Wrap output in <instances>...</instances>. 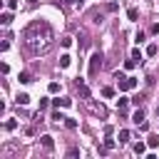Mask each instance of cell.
Returning a JSON list of instances; mask_svg holds the SVG:
<instances>
[{
	"instance_id": "13",
	"label": "cell",
	"mask_w": 159,
	"mask_h": 159,
	"mask_svg": "<svg viewBox=\"0 0 159 159\" xmlns=\"http://www.w3.org/2000/svg\"><path fill=\"white\" fill-rule=\"evenodd\" d=\"M17 80H20L22 84H27V82H32V75H30V72H20V75H17Z\"/></svg>"
},
{
	"instance_id": "20",
	"label": "cell",
	"mask_w": 159,
	"mask_h": 159,
	"mask_svg": "<svg viewBox=\"0 0 159 159\" xmlns=\"http://www.w3.org/2000/svg\"><path fill=\"white\" fill-rule=\"evenodd\" d=\"M102 97H114V87H102Z\"/></svg>"
},
{
	"instance_id": "12",
	"label": "cell",
	"mask_w": 159,
	"mask_h": 159,
	"mask_svg": "<svg viewBox=\"0 0 159 159\" xmlns=\"http://www.w3.org/2000/svg\"><path fill=\"white\" fill-rule=\"evenodd\" d=\"M147 144H149V149H157V147H159V134H152V137L147 139Z\"/></svg>"
},
{
	"instance_id": "28",
	"label": "cell",
	"mask_w": 159,
	"mask_h": 159,
	"mask_svg": "<svg viewBox=\"0 0 159 159\" xmlns=\"http://www.w3.org/2000/svg\"><path fill=\"white\" fill-rule=\"evenodd\" d=\"M149 32H152V35H157V32H159V22H154V25L149 27Z\"/></svg>"
},
{
	"instance_id": "31",
	"label": "cell",
	"mask_w": 159,
	"mask_h": 159,
	"mask_svg": "<svg viewBox=\"0 0 159 159\" xmlns=\"http://www.w3.org/2000/svg\"><path fill=\"white\" fill-rule=\"evenodd\" d=\"M157 114H159V107H157Z\"/></svg>"
},
{
	"instance_id": "2",
	"label": "cell",
	"mask_w": 159,
	"mask_h": 159,
	"mask_svg": "<svg viewBox=\"0 0 159 159\" xmlns=\"http://www.w3.org/2000/svg\"><path fill=\"white\" fill-rule=\"evenodd\" d=\"M102 52H94L92 57H89V77H97V72L102 70Z\"/></svg>"
},
{
	"instance_id": "17",
	"label": "cell",
	"mask_w": 159,
	"mask_h": 159,
	"mask_svg": "<svg viewBox=\"0 0 159 159\" xmlns=\"http://www.w3.org/2000/svg\"><path fill=\"white\" fill-rule=\"evenodd\" d=\"M0 22H2V25H10V22H12V15H10V12H2V15H0Z\"/></svg>"
},
{
	"instance_id": "8",
	"label": "cell",
	"mask_w": 159,
	"mask_h": 159,
	"mask_svg": "<svg viewBox=\"0 0 159 159\" xmlns=\"http://www.w3.org/2000/svg\"><path fill=\"white\" fill-rule=\"evenodd\" d=\"M132 122H134V124H139V122H144V109H142V107H139V109H137V112L132 114Z\"/></svg>"
},
{
	"instance_id": "18",
	"label": "cell",
	"mask_w": 159,
	"mask_h": 159,
	"mask_svg": "<svg viewBox=\"0 0 159 159\" xmlns=\"http://www.w3.org/2000/svg\"><path fill=\"white\" fill-rule=\"evenodd\" d=\"M70 62H72L70 55H62V57H60V67H70Z\"/></svg>"
},
{
	"instance_id": "25",
	"label": "cell",
	"mask_w": 159,
	"mask_h": 159,
	"mask_svg": "<svg viewBox=\"0 0 159 159\" xmlns=\"http://www.w3.org/2000/svg\"><path fill=\"white\" fill-rule=\"evenodd\" d=\"M52 119H55V122H65V114H62V112H52Z\"/></svg>"
},
{
	"instance_id": "22",
	"label": "cell",
	"mask_w": 159,
	"mask_h": 159,
	"mask_svg": "<svg viewBox=\"0 0 159 159\" xmlns=\"http://www.w3.org/2000/svg\"><path fill=\"white\" fill-rule=\"evenodd\" d=\"M132 57H134L137 62H142V50H139V47H134V50H132Z\"/></svg>"
},
{
	"instance_id": "6",
	"label": "cell",
	"mask_w": 159,
	"mask_h": 159,
	"mask_svg": "<svg viewBox=\"0 0 159 159\" xmlns=\"http://www.w3.org/2000/svg\"><path fill=\"white\" fill-rule=\"evenodd\" d=\"M52 104H55V107H70L72 99H70V97H57V99H52Z\"/></svg>"
},
{
	"instance_id": "14",
	"label": "cell",
	"mask_w": 159,
	"mask_h": 159,
	"mask_svg": "<svg viewBox=\"0 0 159 159\" xmlns=\"http://www.w3.org/2000/svg\"><path fill=\"white\" fill-rule=\"evenodd\" d=\"M104 147H107V152H112V149L117 147V142H114V139H112V137L107 134V137H104Z\"/></svg>"
},
{
	"instance_id": "29",
	"label": "cell",
	"mask_w": 159,
	"mask_h": 159,
	"mask_svg": "<svg viewBox=\"0 0 159 159\" xmlns=\"http://www.w3.org/2000/svg\"><path fill=\"white\" fill-rule=\"evenodd\" d=\"M65 2H70V5H82V0H65Z\"/></svg>"
},
{
	"instance_id": "30",
	"label": "cell",
	"mask_w": 159,
	"mask_h": 159,
	"mask_svg": "<svg viewBox=\"0 0 159 159\" xmlns=\"http://www.w3.org/2000/svg\"><path fill=\"white\" fill-rule=\"evenodd\" d=\"M35 2H37V0H30V5H35Z\"/></svg>"
},
{
	"instance_id": "7",
	"label": "cell",
	"mask_w": 159,
	"mask_h": 159,
	"mask_svg": "<svg viewBox=\"0 0 159 159\" xmlns=\"http://www.w3.org/2000/svg\"><path fill=\"white\" fill-rule=\"evenodd\" d=\"M127 107H129V99H127V97H119V99H117V109H119V114H124Z\"/></svg>"
},
{
	"instance_id": "1",
	"label": "cell",
	"mask_w": 159,
	"mask_h": 159,
	"mask_svg": "<svg viewBox=\"0 0 159 159\" xmlns=\"http://www.w3.org/2000/svg\"><path fill=\"white\" fill-rule=\"evenodd\" d=\"M52 40H55V30L47 20H32L22 30V45H25L27 55H32V57L45 55L52 47Z\"/></svg>"
},
{
	"instance_id": "21",
	"label": "cell",
	"mask_w": 159,
	"mask_h": 159,
	"mask_svg": "<svg viewBox=\"0 0 159 159\" xmlns=\"http://www.w3.org/2000/svg\"><path fill=\"white\" fill-rule=\"evenodd\" d=\"M84 47H87V35L80 32V50H84Z\"/></svg>"
},
{
	"instance_id": "16",
	"label": "cell",
	"mask_w": 159,
	"mask_h": 159,
	"mask_svg": "<svg viewBox=\"0 0 159 159\" xmlns=\"http://www.w3.org/2000/svg\"><path fill=\"white\" fill-rule=\"evenodd\" d=\"M62 124H65L67 129H77V122H75L72 117H65V122H62Z\"/></svg>"
},
{
	"instance_id": "9",
	"label": "cell",
	"mask_w": 159,
	"mask_h": 159,
	"mask_svg": "<svg viewBox=\"0 0 159 159\" xmlns=\"http://www.w3.org/2000/svg\"><path fill=\"white\" fill-rule=\"evenodd\" d=\"M15 102H17V104H27V102H30V94H27V92H20V94L15 97Z\"/></svg>"
},
{
	"instance_id": "4",
	"label": "cell",
	"mask_w": 159,
	"mask_h": 159,
	"mask_svg": "<svg viewBox=\"0 0 159 159\" xmlns=\"http://www.w3.org/2000/svg\"><path fill=\"white\" fill-rule=\"evenodd\" d=\"M75 84H77V92H80V97H82V99H89V89H87V84H84V80L80 77V80H77Z\"/></svg>"
},
{
	"instance_id": "11",
	"label": "cell",
	"mask_w": 159,
	"mask_h": 159,
	"mask_svg": "<svg viewBox=\"0 0 159 159\" xmlns=\"http://www.w3.org/2000/svg\"><path fill=\"white\" fill-rule=\"evenodd\" d=\"M147 147H149V144H144V142H137V144H134V154H139V157H142V154L147 152Z\"/></svg>"
},
{
	"instance_id": "10",
	"label": "cell",
	"mask_w": 159,
	"mask_h": 159,
	"mask_svg": "<svg viewBox=\"0 0 159 159\" xmlns=\"http://www.w3.org/2000/svg\"><path fill=\"white\" fill-rule=\"evenodd\" d=\"M129 137H132V134H129V129H119V144H127V142H129Z\"/></svg>"
},
{
	"instance_id": "5",
	"label": "cell",
	"mask_w": 159,
	"mask_h": 159,
	"mask_svg": "<svg viewBox=\"0 0 159 159\" xmlns=\"http://www.w3.org/2000/svg\"><path fill=\"white\" fill-rule=\"evenodd\" d=\"M40 144H42L47 152H52V149H55V142H52V137H50V134H42V137H40Z\"/></svg>"
},
{
	"instance_id": "19",
	"label": "cell",
	"mask_w": 159,
	"mask_h": 159,
	"mask_svg": "<svg viewBox=\"0 0 159 159\" xmlns=\"http://www.w3.org/2000/svg\"><path fill=\"white\" fill-rule=\"evenodd\" d=\"M127 17H129V20H137V17H139L137 7H129V10H127Z\"/></svg>"
},
{
	"instance_id": "3",
	"label": "cell",
	"mask_w": 159,
	"mask_h": 159,
	"mask_svg": "<svg viewBox=\"0 0 159 159\" xmlns=\"http://www.w3.org/2000/svg\"><path fill=\"white\" fill-rule=\"evenodd\" d=\"M119 84V92H127V89H134L139 82H137V77H127V80H122V82H117Z\"/></svg>"
},
{
	"instance_id": "27",
	"label": "cell",
	"mask_w": 159,
	"mask_h": 159,
	"mask_svg": "<svg viewBox=\"0 0 159 159\" xmlns=\"http://www.w3.org/2000/svg\"><path fill=\"white\" fill-rule=\"evenodd\" d=\"M60 45H62V47H70V45H72V37H62Z\"/></svg>"
},
{
	"instance_id": "26",
	"label": "cell",
	"mask_w": 159,
	"mask_h": 159,
	"mask_svg": "<svg viewBox=\"0 0 159 159\" xmlns=\"http://www.w3.org/2000/svg\"><path fill=\"white\" fill-rule=\"evenodd\" d=\"M107 10H109V12H117L119 5H117V2H107Z\"/></svg>"
},
{
	"instance_id": "24",
	"label": "cell",
	"mask_w": 159,
	"mask_h": 159,
	"mask_svg": "<svg viewBox=\"0 0 159 159\" xmlns=\"http://www.w3.org/2000/svg\"><path fill=\"white\" fill-rule=\"evenodd\" d=\"M157 50H159L157 45H149V47H147V55H149V57H154V55H157Z\"/></svg>"
},
{
	"instance_id": "23",
	"label": "cell",
	"mask_w": 159,
	"mask_h": 159,
	"mask_svg": "<svg viewBox=\"0 0 159 159\" xmlns=\"http://www.w3.org/2000/svg\"><path fill=\"white\" fill-rule=\"evenodd\" d=\"M15 127H17V122H15V119H7V122H5V129H7V132H12Z\"/></svg>"
},
{
	"instance_id": "15",
	"label": "cell",
	"mask_w": 159,
	"mask_h": 159,
	"mask_svg": "<svg viewBox=\"0 0 159 159\" xmlns=\"http://www.w3.org/2000/svg\"><path fill=\"white\" fill-rule=\"evenodd\" d=\"M47 92H50V94H57V92H60V82H50V84H47Z\"/></svg>"
}]
</instances>
